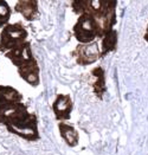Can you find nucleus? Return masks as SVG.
I'll return each instance as SVG.
<instances>
[{
	"label": "nucleus",
	"mask_w": 148,
	"mask_h": 155,
	"mask_svg": "<svg viewBox=\"0 0 148 155\" xmlns=\"http://www.w3.org/2000/svg\"><path fill=\"white\" fill-rule=\"evenodd\" d=\"M18 72L20 77L28 84H31L32 87H37L39 84V68L36 61L24 65L21 68H18Z\"/></svg>",
	"instance_id": "8"
},
{
	"label": "nucleus",
	"mask_w": 148,
	"mask_h": 155,
	"mask_svg": "<svg viewBox=\"0 0 148 155\" xmlns=\"http://www.w3.org/2000/svg\"><path fill=\"white\" fill-rule=\"evenodd\" d=\"M15 11L19 12L26 20H33L38 13V2L35 0L31 1H18L15 5Z\"/></svg>",
	"instance_id": "9"
},
{
	"label": "nucleus",
	"mask_w": 148,
	"mask_h": 155,
	"mask_svg": "<svg viewBox=\"0 0 148 155\" xmlns=\"http://www.w3.org/2000/svg\"><path fill=\"white\" fill-rule=\"evenodd\" d=\"M117 44V33L115 30L109 31L103 36L102 39V49H101V57H104L109 52L114 51Z\"/></svg>",
	"instance_id": "11"
},
{
	"label": "nucleus",
	"mask_w": 148,
	"mask_h": 155,
	"mask_svg": "<svg viewBox=\"0 0 148 155\" xmlns=\"http://www.w3.org/2000/svg\"><path fill=\"white\" fill-rule=\"evenodd\" d=\"M5 114V126L7 127L8 131L28 141H36L39 139L37 117L27 111L25 104H15L11 109L6 110Z\"/></svg>",
	"instance_id": "1"
},
{
	"label": "nucleus",
	"mask_w": 148,
	"mask_h": 155,
	"mask_svg": "<svg viewBox=\"0 0 148 155\" xmlns=\"http://www.w3.org/2000/svg\"><path fill=\"white\" fill-rule=\"evenodd\" d=\"M52 109L57 120L64 121L70 118V114L72 111V101L67 95H58L52 104Z\"/></svg>",
	"instance_id": "7"
},
{
	"label": "nucleus",
	"mask_w": 148,
	"mask_h": 155,
	"mask_svg": "<svg viewBox=\"0 0 148 155\" xmlns=\"http://www.w3.org/2000/svg\"><path fill=\"white\" fill-rule=\"evenodd\" d=\"M93 75L96 77V82L94 84V90L98 97H102L103 92L106 90V83H104V72L101 68H97L93 70Z\"/></svg>",
	"instance_id": "12"
},
{
	"label": "nucleus",
	"mask_w": 148,
	"mask_h": 155,
	"mask_svg": "<svg viewBox=\"0 0 148 155\" xmlns=\"http://www.w3.org/2000/svg\"><path fill=\"white\" fill-rule=\"evenodd\" d=\"M23 96L12 87L0 85V109L6 111L15 104L21 103Z\"/></svg>",
	"instance_id": "6"
},
{
	"label": "nucleus",
	"mask_w": 148,
	"mask_h": 155,
	"mask_svg": "<svg viewBox=\"0 0 148 155\" xmlns=\"http://www.w3.org/2000/svg\"><path fill=\"white\" fill-rule=\"evenodd\" d=\"M72 54L76 58L77 64L80 65H89L96 62L101 57V51L98 49L97 43L90 44H81L76 48V50L72 52Z\"/></svg>",
	"instance_id": "4"
},
{
	"label": "nucleus",
	"mask_w": 148,
	"mask_h": 155,
	"mask_svg": "<svg viewBox=\"0 0 148 155\" xmlns=\"http://www.w3.org/2000/svg\"><path fill=\"white\" fill-rule=\"evenodd\" d=\"M11 17V8L6 1L0 0V27L5 25Z\"/></svg>",
	"instance_id": "13"
},
{
	"label": "nucleus",
	"mask_w": 148,
	"mask_h": 155,
	"mask_svg": "<svg viewBox=\"0 0 148 155\" xmlns=\"http://www.w3.org/2000/svg\"><path fill=\"white\" fill-rule=\"evenodd\" d=\"M26 38L27 31L21 24L17 23L6 25L0 33V50L4 53H7L24 44Z\"/></svg>",
	"instance_id": "3"
},
{
	"label": "nucleus",
	"mask_w": 148,
	"mask_h": 155,
	"mask_svg": "<svg viewBox=\"0 0 148 155\" xmlns=\"http://www.w3.org/2000/svg\"><path fill=\"white\" fill-rule=\"evenodd\" d=\"M74 35L81 44H90L98 37H102L100 24L93 15L84 13L81 14L77 23L74 26Z\"/></svg>",
	"instance_id": "2"
},
{
	"label": "nucleus",
	"mask_w": 148,
	"mask_h": 155,
	"mask_svg": "<svg viewBox=\"0 0 148 155\" xmlns=\"http://www.w3.org/2000/svg\"><path fill=\"white\" fill-rule=\"evenodd\" d=\"M58 129L62 135V137L65 140V142L70 146V147H75L78 143V133L72 126H69L67 123L61 122L58 124Z\"/></svg>",
	"instance_id": "10"
},
{
	"label": "nucleus",
	"mask_w": 148,
	"mask_h": 155,
	"mask_svg": "<svg viewBox=\"0 0 148 155\" xmlns=\"http://www.w3.org/2000/svg\"><path fill=\"white\" fill-rule=\"evenodd\" d=\"M5 122H6V114L4 110L0 109V124H5Z\"/></svg>",
	"instance_id": "14"
},
{
	"label": "nucleus",
	"mask_w": 148,
	"mask_h": 155,
	"mask_svg": "<svg viewBox=\"0 0 148 155\" xmlns=\"http://www.w3.org/2000/svg\"><path fill=\"white\" fill-rule=\"evenodd\" d=\"M143 38H145V40H146V41L148 43V26H147V30H146V33H145Z\"/></svg>",
	"instance_id": "15"
},
{
	"label": "nucleus",
	"mask_w": 148,
	"mask_h": 155,
	"mask_svg": "<svg viewBox=\"0 0 148 155\" xmlns=\"http://www.w3.org/2000/svg\"><path fill=\"white\" fill-rule=\"evenodd\" d=\"M5 56L13 63L17 68H21L24 65L28 64L33 61H36L33 58V54L31 51V44L28 41H25L24 44L19 45L18 48H15L10 52L5 53Z\"/></svg>",
	"instance_id": "5"
}]
</instances>
